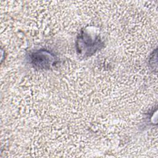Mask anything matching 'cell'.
Returning <instances> with one entry per match:
<instances>
[{
  "mask_svg": "<svg viewBox=\"0 0 158 158\" xmlns=\"http://www.w3.org/2000/svg\"><path fill=\"white\" fill-rule=\"evenodd\" d=\"M31 64L38 69H48L54 65L55 56L46 50H40L30 55Z\"/></svg>",
  "mask_w": 158,
  "mask_h": 158,
  "instance_id": "6da1fadb",
  "label": "cell"
}]
</instances>
